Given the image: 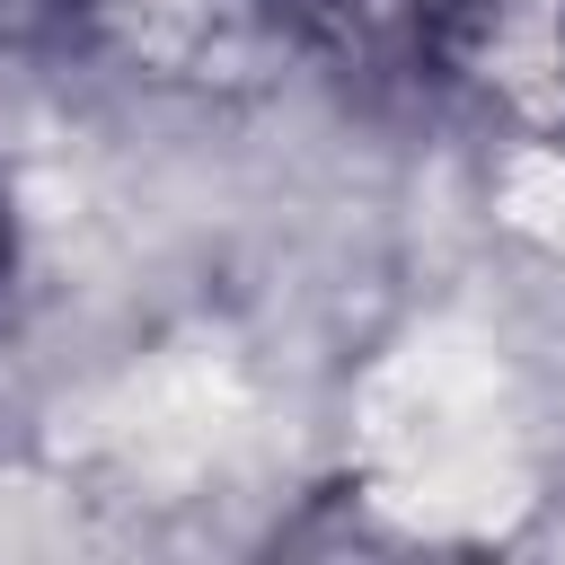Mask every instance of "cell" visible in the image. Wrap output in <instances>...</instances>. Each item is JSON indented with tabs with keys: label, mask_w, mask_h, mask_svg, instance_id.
Returning <instances> with one entry per match:
<instances>
[{
	"label": "cell",
	"mask_w": 565,
	"mask_h": 565,
	"mask_svg": "<svg viewBox=\"0 0 565 565\" xmlns=\"http://www.w3.org/2000/svg\"><path fill=\"white\" fill-rule=\"evenodd\" d=\"M9 256H18V230H9V185H0V282H9Z\"/></svg>",
	"instance_id": "6da1fadb"
},
{
	"label": "cell",
	"mask_w": 565,
	"mask_h": 565,
	"mask_svg": "<svg viewBox=\"0 0 565 565\" xmlns=\"http://www.w3.org/2000/svg\"><path fill=\"white\" fill-rule=\"evenodd\" d=\"M556 88H565V26H556Z\"/></svg>",
	"instance_id": "7a4b0ae2"
},
{
	"label": "cell",
	"mask_w": 565,
	"mask_h": 565,
	"mask_svg": "<svg viewBox=\"0 0 565 565\" xmlns=\"http://www.w3.org/2000/svg\"><path fill=\"white\" fill-rule=\"evenodd\" d=\"M450 9H459V18H477V0H450Z\"/></svg>",
	"instance_id": "3957f363"
}]
</instances>
